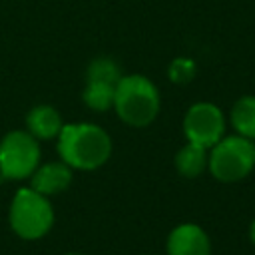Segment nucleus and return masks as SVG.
Here are the masks:
<instances>
[{"label": "nucleus", "instance_id": "4", "mask_svg": "<svg viewBox=\"0 0 255 255\" xmlns=\"http://www.w3.org/2000/svg\"><path fill=\"white\" fill-rule=\"evenodd\" d=\"M54 223V209L46 195L36 189H18L10 205V225L22 239L44 237Z\"/></svg>", "mask_w": 255, "mask_h": 255}, {"label": "nucleus", "instance_id": "16", "mask_svg": "<svg viewBox=\"0 0 255 255\" xmlns=\"http://www.w3.org/2000/svg\"><path fill=\"white\" fill-rule=\"evenodd\" d=\"M68 255H78V253H68Z\"/></svg>", "mask_w": 255, "mask_h": 255}, {"label": "nucleus", "instance_id": "14", "mask_svg": "<svg viewBox=\"0 0 255 255\" xmlns=\"http://www.w3.org/2000/svg\"><path fill=\"white\" fill-rule=\"evenodd\" d=\"M195 76V64L189 58H175L169 66V80L173 84H187Z\"/></svg>", "mask_w": 255, "mask_h": 255}, {"label": "nucleus", "instance_id": "15", "mask_svg": "<svg viewBox=\"0 0 255 255\" xmlns=\"http://www.w3.org/2000/svg\"><path fill=\"white\" fill-rule=\"evenodd\" d=\"M249 235H251V241L255 243V221L251 223V227H249Z\"/></svg>", "mask_w": 255, "mask_h": 255}, {"label": "nucleus", "instance_id": "1", "mask_svg": "<svg viewBox=\"0 0 255 255\" xmlns=\"http://www.w3.org/2000/svg\"><path fill=\"white\" fill-rule=\"evenodd\" d=\"M62 161L74 169L92 171L104 165L112 153L110 135L94 124H68L58 133Z\"/></svg>", "mask_w": 255, "mask_h": 255}, {"label": "nucleus", "instance_id": "3", "mask_svg": "<svg viewBox=\"0 0 255 255\" xmlns=\"http://www.w3.org/2000/svg\"><path fill=\"white\" fill-rule=\"evenodd\" d=\"M207 167L223 183H233L251 173L255 167V145L243 135H225L209 151Z\"/></svg>", "mask_w": 255, "mask_h": 255}, {"label": "nucleus", "instance_id": "7", "mask_svg": "<svg viewBox=\"0 0 255 255\" xmlns=\"http://www.w3.org/2000/svg\"><path fill=\"white\" fill-rule=\"evenodd\" d=\"M167 255H211L209 237L199 225L181 223L167 237Z\"/></svg>", "mask_w": 255, "mask_h": 255}, {"label": "nucleus", "instance_id": "13", "mask_svg": "<svg viewBox=\"0 0 255 255\" xmlns=\"http://www.w3.org/2000/svg\"><path fill=\"white\" fill-rule=\"evenodd\" d=\"M120 78H122L120 68L110 58H98V60H94L88 66V72H86V82H108V84L118 86Z\"/></svg>", "mask_w": 255, "mask_h": 255}, {"label": "nucleus", "instance_id": "2", "mask_svg": "<svg viewBox=\"0 0 255 255\" xmlns=\"http://www.w3.org/2000/svg\"><path fill=\"white\" fill-rule=\"evenodd\" d=\"M114 108L128 126L143 128L151 124L159 112V92L145 76H122L116 86Z\"/></svg>", "mask_w": 255, "mask_h": 255}, {"label": "nucleus", "instance_id": "11", "mask_svg": "<svg viewBox=\"0 0 255 255\" xmlns=\"http://www.w3.org/2000/svg\"><path fill=\"white\" fill-rule=\"evenodd\" d=\"M231 124L235 131L247 139H255V98L243 96L231 110Z\"/></svg>", "mask_w": 255, "mask_h": 255}, {"label": "nucleus", "instance_id": "12", "mask_svg": "<svg viewBox=\"0 0 255 255\" xmlns=\"http://www.w3.org/2000/svg\"><path fill=\"white\" fill-rule=\"evenodd\" d=\"M114 96H116V86L108 82H86L84 88V104L96 112H106L114 108Z\"/></svg>", "mask_w": 255, "mask_h": 255}, {"label": "nucleus", "instance_id": "9", "mask_svg": "<svg viewBox=\"0 0 255 255\" xmlns=\"http://www.w3.org/2000/svg\"><path fill=\"white\" fill-rule=\"evenodd\" d=\"M26 126L36 139H52L62 129V118L52 106H36L30 110Z\"/></svg>", "mask_w": 255, "mask_h": 255}, {"label": "nucleus", "instance_id": "8", "mask_svg": "<svg viewBox=\"0 0 255 255\" xmlns=\"http://www.w3.org/2000/svg\"><path fill=\"white\" fill-rule=\"evenodd\" d=\"M70 183H72V167L64 161L46 163L42 167H36V171L32 173V189H36L42 195L60 193Z\"/></svg>", "mask_w": 255, "mask_h": 255}, {"label": "nucleus", "instance_id": "6", "mask_svg": "<svg viewBox=\"0 0 255 255\" xmlns=\"http://www.w3.org/2000/svg\"><path fill=\"white\" fill-rule=\"evenodd\" d=\"M183 131L187 141L211 149L225 133V120L221 110L209 102L193 104L185 114Z\"/></svg>", "mask_w": 255, "mask_h": 255}, {"label": "nucleus", "instance_id": "5", "mask_svg": "<svg viewBox=\"0 0 255 255\" xmlns=\"http://www.w3.org/2000/svg\"><path fill=\"white\" fill-rule=\"evenodd\" d=\"M40 163L38 139L30 131H10L0 141V173L6 179H24Z\"/></svg>", "mask_w": 255, "mask_h": 255}, {"label": "nucleus", "instance_id": "10", "mask_svg": "<svg viewBox=\"0 0 255 255\" xmlns=\"http://www.w3.org/2000/svg\"><path fill=\"white\" fill-rule=\"evenodd\" d=\"M207 149L195 143H187L185 147H181L175 155V167L183 177H197L199 173H203V169L207 167Z\"/></svg>", "mask_w": 255, "mask_h": 255}]
</instances>
